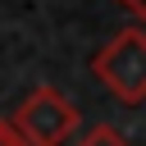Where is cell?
<instances>
[{"instance_id": "obj_1", "label": "cell", "mask_w": 146, "mask_h": 146, "mask_svg": "<svg viewBox=\"0 0 146 146\" xmlns=\"http://www.w3.org/2000/svg\"><path fill=\"white\" fill-rule=\"evenodd\" d=\"M91 73L105 82V91L123 105H141L146 100V32L141 27H123L114 32L96 55H91Z\"/></svg>"}, {"instance_id": "obj_2", "label": "cell", "mask_w": 146, "mask_h": 146, "mask_svg": "<svg viewBox=\"0 0 146 146\" xmlns=\"http://www.w3.org/2000/svg\"><path fill=\"white\" fill-rule=\"evenodd\" d=\"M78 105L59 91V87H36L18 110H14V128L27 137V146H64L78 132Z\"/></svg>"}, {"instance_id": "obj_3", "label": "cell", "mask_w": 146, "mask_h": 146, "mask_svg": "<svg viewBox=\"0 0 146 146\" xmlns=\"http://www.w3.org/2000/svg\"><path fill=\"white\" fill-rule=\"evenodd\" d=\"M73 146H128V141H123V132H119V128H110V123H96V128H87V132H82Z\"/></svg>"}, {"instance_id": "obj_4", "label": "cell", "mask_w": 146, "mask_h": 146, "mask_svg": "<svg viewBox=\"0 0 146 146\" xmlns=\"http://www.w3.org/2000/svg\"><path fill=\"white\" fill-rule=\"evenodd\" d=\"M0 146H27V137L14 128V119H0Z\"/></svg>"}, {"instance_id": "obj_5", "label": "cell", "mask_w": 146, "mask_h": 146, "mask_svg": "<svg viewBox=\"0 0 146 146\" xmlns=\"http://www.w3.org/2000/svg\"><path fill=\"white\" fill-rule=\"evenodd\" d=\"M119 5H123L132 18H141V23H146V0H119Z\"/></svg>"}]
</instances>
